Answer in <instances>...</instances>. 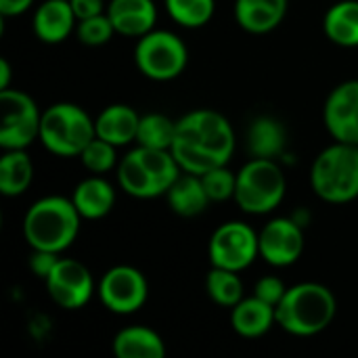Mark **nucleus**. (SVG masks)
<instances>
[{"instance_id": "1", "label": "nucleus", "mask_w": 358, "mask_h": 358, "mask_svg": "<svg viewBox=\"0 0 358 358\" xmlns=\"http://www.w3.org/2000/svg\"><path fill=\"white\" fill-rule=\"evenodd\" d=\"M235 151V132L231 122L214 109H195L176 120L172 153L182 172L206 174L212 168L227 166Z\"/></svg>"}, {"instance_id": "2", "label": "nucleus", "mask_w": 358, "mask_h": 358, "mask_svg": "<svg viewBox=\"0 0 358 358\" xmlns=\"http://www.w3.org/2000/svg\"><path fill=\"white\" fill-rule=\"evenodd\" d=\"M82 216L71 199L48 195L31 203L23 216V237L31 250L63 254L80 233Z\"/></svg>"}, {"instance_id": "3", "label": "nucleus", "mask_w": 358, "mask_h": 358, "mask_svg": "<svg viewBox=\"0 0 358 358\" xmlns=\"http://www.w3.org/2000/svg\"><path fill=\"white\" fill-rule=\"evenodd\" d=\"M277 325L298 338H313L325 331L338 313L336 296L321 283H298L287 287L277 304Z\"/></svg>"}, {"instance_id": "4", "label": "nucleus", "mask_w": 358, "mask_h": 358, "mask_svg": "<svg viewBox=\"0 0 358 358\" xmlns=\"http://www.w3.org/2000/svg\"><path fill=\"white\" fill-rule=\"evenodd\" d=\"M310 187L327 203H348L358 197V145L336 141L319 153L310 168Z\"/></svg>"}, {"instance_id": "5", "label": "nucleus", "mask_w": 358, "mask_h": 358, "mask_svg": "<svg viewBox=\"0 0 358 358\" xmlns=\"http://www.w3.org/2000/svg\"><path fill=\"white\" fill-rule=\"evenodd\" d=\"M94 136V120L73 103H55L42 111L38 141L59 157H80Z\"/></svg>"}, {"instance_id": "6", "label": "nucleus", "mask_w": 358, "mask_h": 358, "mask_svg": "<svg viewBox=\"0 0 358 358\" xmlns=\"http://www.w3.org/2000/svg\"><path fill=\"white\" fill-rule=\"evenodd\" d=\"M285 189V174L275 159L252 157L237 172V187L233 199L245 214L262 216L281 206Z\"/></svg>"}, {"instance_id": "7", "label": "nucleus", "mask_w": 358, "mask_h": 358, "mask_svg": "<svg viewBox=\"0 0 358 358\" xmlns=\"http://www.w3.org/2000/svg\"><path fill=\"white\" fill-rule=\"evenodd\" d=\"M134 63L145 78L155 82H170L185 71L189 63V50L176 34L166 29H151L138 38L134 46Z\"/></svg>"}, {"instance_id": "8", "label": "nucleus", "mask_w": 358, "mask_h": 358, "mask_svg": "<svg viewBox=\"0 0 358 358\" xmlns=\"http://www.w3.org/2000/svg\"><path fill=\"white\" fill-rule=\"evenodd\" d=\"M0 147L27 149L40 136L42 113L36 101L23 90H0Z\"/></svg>"}, {"instance_id": "9", "label": "nucleus", "mask_w": 358, "mask_h": 358, "mask_svg": "<svg viewBox=\"0 0 358 358\" xmlns=\"http://www.w3.org/2000/svg\"><path fill=\"white\" fill-rule=\"evenodd\" d=\"M208 256L212 266L241 273L252 266L254 260L260 256L258 233L250 224L239 220L224 222L212 233Z\"/></svg>"}, {"instance_id": "10", "label": "nucleus", "mask_w": 358, "mask_h": 358, "mask_svg": "<svg viewBox=\"0 0 358 358\" xmlns=\"http://www.w3.org/2000/svg\"><path fill=\"white\" fill-rule=\"evenodd\" d=\"M99 298L113 315H134L149 298V283L138 268L120 264L103 275L99 283Z\"/></svg>"}, {"instance_id": "11", "label": "nucleus", "mask_w": 358, "mask_h": 358, "mask_svg": "<svg viewBox=\"0 0 358 358\" xmlns=\"http://www.w3.org/2000/svg\"><path fill=\"white\" fill-rule=\"evenodd\" d=\"M50 300L63 310L84 308L94 294V279L80 260L59 258L50 275L44 279Z\"/></svg>"}, {"instance_id": "12", "label": "nucleus", "mask_w": 358, "mask_h": 358, "mask_svg": "<svg viewBox=\"0 0 358 358\" xmlns=\"http://www.w3.org/2000/svg\"><path fill=\"white\" fill-rule=\"evenodd\" d=\"M260 256L277 268L292 266L300 260L304 252V231L302 224L292 218L271 220L258 235Z\"/></svg>"}, {"instance_id": "13", "label": "nucleus", "mask_w": 358, "mask_h": 358, "mask_svg": "<svg viewBox=\"0 0 358 358\" xmlns=\"http://www.w3.org/2000/svg\"><path fill=\"white\" fill-rule=\"evenodd\" d=\"M323 120L334 141L358 145V80L342 82L329 92Z\"/></svg>"}, {"instance_id": "14", "label": "nucleus", "mask_w": 358, "mask_h": 358, "mask_svg": "<svg viewBox=\"0 0 358 358\" xmlns=\"http://www.w3.org/2000/svg\"><path fill=\"white\" fill-rule=\"evenodd\" d=\"M107 15L117 34L128 38H141L155 29L157 6L153 0H111Z\"/></svg>"}, {"instance_id": "15", "label": "nucleus", "mask_w": 358, "mask_h": 358, "mask_svg": "<svg viewBox=\"0 0 358 358\" xmlns=\"http://www.w3.org/2000/svg\"><path fill=\"white\" fill-rule=\"evenodd\" d=\"M78 17L69 0H46L34 13V34L44 44H59L76 31Z\"/></svg>"}, {"instance_id": "16", "label": "nucleus", "mask_w": 358, "mask_h": 358, "mask_svg": "<svg viewBox=\"0 0 358 358\" xmlns=\"http://www.w3.org/2000/svg\"><path fill=\"white\" fill-rule=\"evenodd\" d=\"M138 124H141V115L124 103H115L105 107L96 120H94V130L96 136L115 145V147H124L132 141H136V132H138Z\"/></svg>"}, {"instance_id": "17", "label": "nucleus", "mask_w": 358, "mask_h": 358, "mask_svg": "<svg viewBox=\"0 0 358 358\" xmlns=\"http://www.w3.org/2000/svg\"><path fill=\"white\" fill-rule=\"evenodd\" d=\"M231 325L241 338H262L273 329V325H277V310L275 306L256 296L243 298L231 310Z\"/></svg>"}, {"instance_id": "18", "label": "nucleus", "mask_w": 358, "mask_h": 358, "mask_svg": "<svg viewBox=\"0 0 358 358\" xmlns=\"http://www.w3.org/2000/svg\"><path fill=\"white\" fill-rule=\"evenodd\" d=\"M287 0H235V19L250 34H268L281 25Z\"/></svg>"}, {"instance_id": "19", "label": "nucleus", "mask_w": 358, "mask_h": 358, "mask_svg": "<svg viewBox=\"0 0 358 358\" xmlns=\"http://www.w3.org/2000/svg\"><path fill=\"white\" fill-rule=\"evenodd\" d=\"M71 201L84 220H99V218H105L113 210L115 189L105 178H101V174H94L78 182V187L73 189Z\"/></svg>"}, {"instance_id": "20", "label": "nucleus", "mask_w": 358, "mask_h": 358, "mask_svg": "<svg viewBox=\"0 0 358 358\" xmlns=\"http://www.w3.org/2000/svg\"><path fill=\"white\" fill-rule=\"evenodd\" d=\"M166 199L170 210L182 218H195L203 214L206 208L212 203L201 182V176L191 172H180V176L168 189Z\"/></svg>"}, {"instance_id": "21", "label": "nucleus", "mask_w": 358, "mask_h": 358, "mask_svg": "<svg viewBox=\"0 0 358 358\" xmlns=\"http://www.w3.org/2000/svg\"><path fill=\"white\" fill-rule=\"evenodd\" d=\"M287 145V130L273 115L256 117L248 128V151L260 159H277Z\"/></svg>"}, {"instance_id": "22", "label": "nucleus", "mask_w": 358, "mask_h": 358, "mask_svg": "<svg viewBox=\"0 0 358 358\" xmlns=\"http://www.w3.org/2000/svg\"><path fill=\"white\" fill-rule=\"evenodd\" d=\"M111 350L117 358H164L166 344L157 331L149 327H126L115 334Z\"/></svg>"}, {"instance_id": "23", "label": "nucleus", "mask_w": 358, "mask_h": 358, "mask_svg": "<svg viewBox=\"0 0 358 358\" xmlns=\"http://www.w3.org/2000/svg\"><path fill=\"white\" fill-rule=\"evenodd\" d=\"M325 36L344 48L358 46V0H340L331 4L323 19Z\"/></svg>"}, {"instance_id": "24", "label": "nucleus", "mask_w": 358, "mask_h": 358, "mask_svg": "<svg viewBox=\"0 0 358 358\" xmlns=\"http://www.w3.org/2000/svg\"><path fill=\"white\" fill-rule=\"evenodd\" d=\"M34 180V164L25 149H8L0 157V193L17 197L29 189Z\"/></svg>"}, {"instance_id": "25", "label": "nucleus", "mask_w": 358, "mask_h": 358, "mask_svg": "<svg viewBox=\"0 0 358 358\" xmlns=\"http://www.w3.org/2000/svg\"><path fill=\"white\" fill-rule=\"evenodd\" d=\"M117 182L122 191L136 199H153L162 195V189L157 187L155 178L149 174V170L143 166L134 149L124 155L117 164Z\"/></svg>"}, {"instance_id": "26", "label": "nucleus", "mask_w": 358, "mask_h": 358, "mask_svg": "<svg viewBox=\"0 0 358 358\" xmlns=\"http://www.w3.org/2000/svg\"><path fill=\"white\" fill-rule=\"evenodd\" d=\"M206 289L212 302L224 308H233L243 300V283L239 279V273L235 271L212 266L206 277Z\"/></svg>"}, {"instance_id": "27", "label": "nucleus", "mask_w": 358, "mask_h": 358, "mask_svg": "<svg viewBox=\"0 0 358 358\" xmlns=\"http://www.w3.org/2000/svg\"><path fill=\"white\" fill-rule=\"evenodd\" d=\"M176 136V122L170 120L164 113H147L141 115L138 132H136V143L141 147H151V149H172Z\"/></svg>"}, {"instance_id": "28", "label": "nucleus", "mask_w": 358, "mask_h": 358, "mask_svg": "<svg viewBox=\"0 0 358 358\" xmlns=\"http://www.w3.org/2000/svg\"><path fill=\"white\" fill-rule=\"evenodd\" d=\"M166 8L174 23L187 29H197L214 17L216 0H166Z\"/></svg>"}, {"instance_id": "29", "label": "nucleus", "mask_w": 358, "mask_h": 358, "mask_svg": "<svg viewBox=\"0 0 358 358\" xmlns=\"http://www.w3.org/2000/svg\"><path fill=\"white\" fill-rule=\"evenodd\" d=\"M115 149H117L115 145H111V143H107V141L94 136V138L84 147V151L80 153V162H82V166H84L88 172H92V174H105V172L113 170L115 164H117Z\"/></svg>"}, {"instance_id": "30", "label": "nucleus", "mask_w": 358, "mask_h": 358, "mask_svg": "<svg viewBox=\"0 0 358 358\" xmlns=\"http://www.w3.org/2000/svg\"><path fill=\"white\" fill-rule=\"evenodd\" d=\"M113 34H117V31H115L107 10L101 13V15L82 19L76 25V36L86 46H103V44H107L113 38Z\"/></svg>"}, {"instance_id": "31", "label": "nucleus", "mask_w": 358, "mask_h": 358, "mask_svg": "<svg viewBox=\"0 0 358 358\" xmlns=\"http://www.w3.org/2000/svg\"><path fill=\"white\" fill-rule=\"evenodd\" d=\"M201 182L206 187V193L210 201H227L235 197L237 187V174H233L227 166H218L201 174Z\"/></svg>"}, {"instance_id": "32", "label": "nucleus", "mask_w": 358, "mask_h": 358, "mask_svg": "<svg viewBox=\"0 0 358 358\" xmlns=\"http://www.w3.org/2000/svg\"><path fill=\"white\" fill-rule=\"evenodd\" d=\"M285 292H287L285 283H283L279 277H273V275L262 277V279L256 283V287H254V296L260 298V300H264V302H268V304L275 306V308H277V304L283 300Z\"/></svg>"}, {"instance_id": "33", "label": "nucleus", "mask_w": 358, "mask_h": 358, "mask_svg": "<svg viewBox=\"0 0 358 358\" xmlns=\"http://www.w3.org/2000/svg\"><path fill=\"white\" fill-rule=\"evenodd\" d=\"M59 258H61V254H52V252H44V250H31L29 271L44 281L50 275V271L55 268V264L59 262Z\"/></svg>"}, {"instance_id": "34", "label": "nucleus", "mask_w": 358, "mask_h": 358, "mask_svg": "<svg viewBox=\"0 0 358 358\" xmlns=\"http://www.w3.org/2000/svg\"><path fill=\"white\" fill-rule=\"evenodd\" d=\"M69 2H71V8H73L78 21L94 17V15H101V13L107 10L105 0H69Z\"/></svg>"}, {"instance_id": "35", "label": "nucleus", "mask_w": 358, "mask_h": 358, "mask_svg": "<svg viewBox=\"0 0 358 358\" xmlns=\"http://www.w3.org/2000/svg\"><path fill=\"white\" fill-rule=\"evenodd\" d=\"M34 0H0V15L2 17H17L29 10Z\"/></svg>"}, {"instance_id": "36", "label": "nucleus", "mask_w": 358, "mask_h": 358, "mask_svg": "<svg viewBox=\"0 0 358 358\" xmlns=\"http://www.w3.org/2000/svg\"><path fill=\"white\" fill-rule=\"evenodd\" d=\"M6 88H10V65L2 57L0 59V90H6Z\"/></svg>"}]
</instances>
